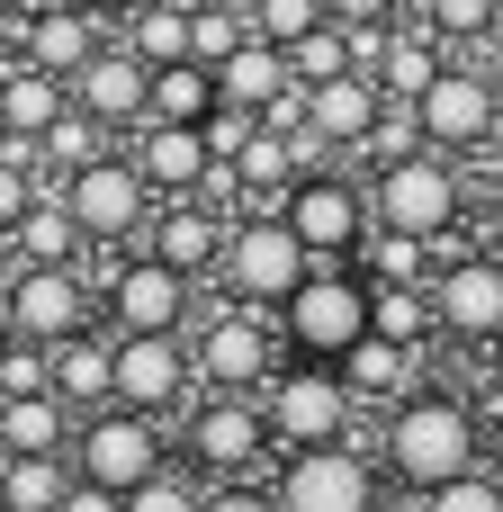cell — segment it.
Returning a JSON list of instances; mask_svg holds the SVG:
<instances>
[{"label": "cell", "instance_id": "obj_1", "mask_svg": "<svg viewBox=\"0 0 503 512\" xmlns=\"http://www.w3.org/2000/svg\"><path fill=\"white\" fill-rule=\"evenodd\" d=\"M387 468H396L414 495L441 486V477H459V468H477V414H468L459 396H441V387L405 396L396 423H387Z\"/></svg>", "mask_w": 503, "mask_h": 512}, {"label": "cell", "instance_id": "obj_12", "mask_svg": "<svg viewBox=\"0 0 503 512\" xmlns=\"http://www.w3.org/2000/svg\"><path fill=\"white\" fill-rule=\"evenodd\" d=\"M126 162L153 180V198H198L207 171H216V144H207V126H189V117H144L135 144H126Z\"/></svg>", "mask_w": 503, "mask_h": 512}, {"label": "cell", "instance_id": "obj_15", "mask_svg": "<svg viewBox=\"0 0 503 512\" xmlns=\"http://www.w3.org/2000/svg\"><path fill=\"white\" fill-rule=\"evenodd\" d=\"M189 396V351H180V333H117V405H135V414H171Z\"/></svg>", "mask_w": 503, "mask_h": 512}, {"label": "cell", "instance_id": "obj_51", "mask_svg": "<svg viewBox=\"0 0 503 512\" xmlns=\"http://www.w3.org/2000/svg\"><path fill=\"white\" fill-rule=\"evenodd\" d=\"M495 135H503V117H495Z\"/></svg>", "mask_w": 503, "mask_h": 512}, {"label": "cell", "instance_id": "obj_18", "mask_svg": "<svg viewBox=\"0 0 503 512\" xmlns=\"http://www.w3.org/2000/svg\"><path fill=\"white\" fill-rule=\"evenodd\" d=\"M432 306H441V333L450 342H503V261L468 252L432 279Z\"/></svg>", "mask_w": 503, "mask_h": 512}, {"label": "cell", "instance_id": "obj_35", "mask_svg": "<svg viewBox=\"0 0 503 512\" xmlns=\"http://www.w3.org/2000/svg\"><path fill=\"white\" fill-rule=\"evenodd\" d=\"M243 36H252V18H234V9H189V54H198V63L234 54Z\"/></svg>", "mask_w": 503, "mask_h": 512}, {"label": "cell", "instance_id": "obj_52", "mask_svg": "<svg viewBox=\"0 0 503 512\" xmlns=\"http://www.w3.org/2000/svg\"><path fill=\"white\" fill-rule=\"evenodd\" d=\"M495 477H503V468H495Z\"/></svg>", "mask_w": 503, "mask_h": 512}, {"label": "cell", "instance_id": "obj_42", "mask_svg": "<svg viewBox=\"0 0 503 512\" xmlns=\"http://www.w3.org/2000/svg\"><path fill=\"white\" fill-rule=\"evenodd\" d=\"M207 512H279V486H225L207 495Z\"/></svg>", "mask_w": 503, "mask_h": 512}, {"label": "cell", "instance_id": "obj_26", "mask_svg": "<svg viewBox=\"0 0 503 512\" xmlns=\"http://www.w3.org/2000/svg\"><path fill=\"white\" fill-rule=\"evenodd\" d=\"M63 441H72V405L54 387L0 396V450H63Z\"/></svg>", "mask_w": 503, "mask_h": 512}, {"label": "cell", "instance_id": "obj_22", "mask_svg": "<svg viewBox=\"0 0 503 512\" xmlns=\"http://www.w3.org/2000/svg\"><path fill=\"white\" fill-rule=\"evenodd\" d=\"M153 252L180 261L189 279L198 270H225V216H216V198H180L171 216H153Z\"/></svg>", "mask_w": 503, "mask_h": 512}, {"label": "cell", "instance_id": "obj_48", "mask_svg": "<svg viewBox=\"0 0 503 512\" xmlns=\"http://www.w3.org/2000/svg\"><path fill=\"white\" fill-rule=\"evenodd\" d=\"M81 9H90V18H108V9H135V0H81Z\"/></svg>", "mask_w": 503, "mask_h": 512}, {"label": "cell", "instance_id": "obj_10", "mask_svg": "<svg viewBox=\"0 0 503 512\" xmlns=\"http://www.w3.org/2000/svg\"><path fill=\"white\" fill-rule=\"evenodd\" d=\"M153 468H162V432H153V414H135V405H99V414L81 423V477L135 495Z\"/></svg>", "mask_w": 503, "mask_h": 512}, {"label": "cell", "instance_id": "obj_27", "mask_svg": "<svg viewBox=\"0 0 503 512\" xmlns=\"http://www.w3.org/2000/svg\"><path fill=\"white\" fill-rule=\"evenodd\" d=\"M441 45H450V36H441L432 18H423V27H396V36H387V63H378V81H387V99H423V90H432V72L450 63Z\"/></svg>", "mask_w": 503, "mask_h": 512}, {"label": "cell", "instance_id": "obj_49", "mask_svg": "<svg viewBox=\"0 0 503 512\" xmlns=\"http://www.w3.org/2000/svg\"><path fill=\"white\" fill-rule=\"evenodd\" d=\"M495 234H503V189H495Z\"/></svg>", "mask_w": 503, "mask_h": 512}, {"label": "cell", "instance_id": "obj_33", "mask_svg": "<svg viewBox=\"0 0 503 512\" xmlns=\"http://www.w3.org/2000/svg\"><path fill=\"white\" fill-rule=\"evenodd\" d=\"M99 153H108V126L72 99V108L45 126V171H81V162H99Z\"/></svg>", "mask_w": 503, "mask_h": 512}, {"label": "cell", "instance_id": "obj_19", "mask_svg": "<svg viewBox=\"0 0 503 512\" xmlns=\"http://www.w3.org/2000/svg\"><path fill=\"white\" fill-rule=\"evenodd\" d=\"M378 108H387V81L378 72H333V81L306 90V135L315 144H369Z\"/></svg>", "mask_w": 503, "mask_h": 512}, {"label": "cell", "instance_id": "obj_47", "mask_svg": "<svg viewBox=\"0 0 503 512\" xmlns=\"http://www.w3.org/2000/svg\"><path fill=\"white\" fill-rule=\"evenodd\" d=\"M18 333V306H9V279H0V342Z\"/></svg>", "mask_w": 503, "mask_h": 512}, {"label": "cell", "instance_id": "obj_36", "mask_svg": "<svg viewBox=\"0 0 503 512\" xmlns=\"http://www.w3.org/2000/svg\"><path fill=\"white\" fill-rule=\"evenodd\" d=\"M324 18H333L324 0H252V27H261V36H279V45H297V36H306V27H324Z\"/></svg>", "mask_w": 503, "mask_h": 512}, {"label": "cell", "instance_id": "obj_23", "mask_svg": "<svg viewBox=\"0 0 503 512\" xmlns=\"http://www.w3.org/2000/svg\"><path fill=\"white\" fill-rule=\"evenodd\" d=\"M18 54L72 81V72L99 54V36H90V9H81V0H54V9H36V18H27V36H18Z\"/></svg>", "mask_w": 503, "mask_h": 512}, {"label": "cell", "instance_id": "obj_17", "mask_svg": "<svg viewBox=\"0 0 503 512\" xmlns=\"http://www.w3.org/2000/svg\"><path fill=\"white\" fill-rule=\"evenodd\" d=\"M270 369H279V342H270V324H261V306H243V315H216L207 333H198V378L207 387H270Z\"/></svg>", "mask_w": 503, "mask_h": 512}, {"label": "cell", "instance_id": "obj_50", "mask_svg": "<svg viewBox=\"0 0 503 512\" xmlns=\"http://www.w3.org/2000/svg\"><path fill=\"white\" fill-rule=\"evenodd\" d=\"M0 9H18V0H0Z\"/></svg>", "mask_w": 503, "mask_h": 512}, {"label": "cell", "instance_id": "obj_14", "mask_svg": "<svg viewBox=\"0 0 503 512\" xmlns=\"http://www.w3.org/2000/svg\"><path fill=\"white\" fill-rule=\"evenodd\" d=\"M72 99H81L99 126H126V135H135V126L153 117V63H144L135 45H99V54L72 72Z\"/></svg>", "mask_w": 503, "mask_h": 512}, {"label": "cell", "instance_id": "obj_32", "mask_svg": "<svg viewBox=\"0 0 503 512\" xmlns=\"http://www.w3.org/2000/svg\"><path fill=\"white\" fill-rule=\"evenodd\" d=\"M288 72L315 90V81H333V72H360V45H351V27L342 18H324V27H306L297 45H288Z\"/></svg>", "mask_w": 503, "mask_h": 512}, {"label": "cell", "instance_id": "obj_30", "mask_svg": "<svg viewBox=\"0 0 503 512\" xmlns=\"http://www.w3.org/2000/svg\"><path fill=\"white\" fill-rule=\"evenodd\" d=\"M72 243H81V225H72L63 189H45V180H36V207L18 216V252H27V261H72Z\"/></svg>", "mask_w": 503, "mask_h": 512}, {"label": "cell", "instance_id": "obj_46", "mask_svg": "<svg viewBox=\"0 0 503 512\" xmlns=\"http://www.w3.org/2000/svg\"><path fill=\"white\" fill-rule=\"evenodd\" d=\"M477 54H495V63H503V0H495V27L477 36Z\"/></svg>", "mask_w": 503, "mask_h": 512}, {"label": "cell", "instance_id": "obj_38", "mask_svg": "<svg viewBox=\"0 0 503 512\" xmlns=\"http://www.w3.org/2000/svg\"><path fill=\"white\" fill-rule=\"evenodd\" d=\"M126 512H207V495L189 486V477H171V468H153L135 495H126Z\"/></svg>", "mask_w": 503, "mask_h": 512}, {"label": "cell", "instance_id": "obj_37", "mask_svg": "<svg viewBox=\"0 0 503 512\" xmlns=\"http://www.w3.org/2000/svg\"><path fill=\"white\" fill-rule=\"evenodd\" d=\"M423 18H432L450 45H477V36L495 27V0H423Z\"/></svg>", "mask_w": 503, "mask_h": 512}, {"label": "cell", "instance_id": "obj_43", "mask_svg": "<svg viewBox=\"0 0 503 512\" xmlns=\"http://www.w3.org/2000/svg\"><path fill=\"white\" fill-rule=\"evenodd\" d=\"M324 9H333V18H342V27H369V18H396V9H405V0H324Z\"/></svg>", "mask_w": 503, "mask_h": 512}, {"label": "cell", "instance_id": "obj_41", "mask_svg": "<svg viewBox=\"0 0 503 512\" xmlns=\"http://www.w3.org/2000/svg\"><path fill=\"white\" fill-rule=\"evenodd\" d=\"M63 512H126V495H117V486H99V477H72Z\"/></svg>", "mask_w": 503, "mask_h": 512}, {"label": "cell", "instance_id": "obj_3", "mask_svg": "<svg viewBox=\"0 0 503 512\" xmlns=\"http://www.w3.org/2000/svg\"><path fill=\"white\" fill-rule=\"evenodd\" d=\"M279 333H288L297 351H315V360H342V351L369 333V288H360L342 261H315V270L288 288V306H279Z\"/></svg>", "mask_w": 503, "mask_h": 512}, {"label": "cell", "instance_id": "obj_4", "mask_svg": "<svg viewBox=\"0 0 503 512\" xmlns=\"http://www.w3.org/2000/svg\"><path fill=\"white\" fill-rule=\"evenodd\" d=\"M63 207L81 225V243H135L153 225V180L126 162V153H99L81 171H63Z\"/></svg>", "mask_w": 503, "mask_h": 512}, {"label": "cell", "instance_id": "obj_13", "mask_svg": "<svg viewBox=\"0 0 503 512\" xmlns=\"http://www.w3.org/2000/svg\"><path fill=\"white\" fill-rule=\"evenodd\" d=\"M108 315H117V333H180V324H189V270L162 261V252L117 261V279H108Z\"/></svg>", "mask_w": 503, "mask_h": 512}, {"label": "cell", "instance_id": "obj_5", "mask_svg": "<svg viewBox=\"0 0 503 512\" xmlns=\"http://www.w3.org/2000/svg\"><path fill=\"white\" fill-rule=\"evenodd\" d=\"M306 270H315V252L297 243L288 216H252V225L225 234V288H234L243 306H288V288H297Z\"/></svg>", "mask_w": 503, "mask_h": 512}, {"label": "cell", "instance_id": "obj_20", "mask_svg": "<svg viewBox=\"0 0 503 512\" xmlns=\"http://www.w3.org/2000/svg\"><path fill=\"white\" fill-rule=\"evenodd\" d=\"M54 396L72 405V414H99V405H117V342L108 333H63L54 342Z\"/></svg>", "mask_w": 503, "mask_h": 512}, {"label": "cell", "instance_id": "obj_16", "mask_svg": "<svg viewBox=\"0 0 503 512\" xmlns=\"http://www.w3.org/2000/svg\"><path fill=\"white\" fill-rule=\"evenodd\" d=\"M9 306H18V333H27V342H63V333L90 324V288H81L72 261H27V270L9 279Z\"/></svg>", "mask_w": 503, "mask_h": 512}, {"label": "cell", "instance_id": "obj_9", "mask_svg": "<svg viewBox=\"0 0 503 512\" xmlns=\"http://www.w3.org/2000/svg\"><path fill=\"white\" fill-rule=\"evenodd\" d=\"M270 405H243V387H216L198 414H189V459L207 468V477H243V468H261L270 459Z\"/></svg>", "mask_w": 503, "mask_h": 512}, {"label": "cell", "instance_id": "obj_25", "mask_svg": "<svg viewBox=\"0 0 503 512\" xmlns=\"http://www.w3.org/2000/svg\"><path fill=\"white\" fill-rule=\"evenodd\" d=\"M63 108H72V81H63V72H45V63H9V72H0V126L45 135Z\"/></svg>", "mask_w": 503, "mask_h": 512}, {"label": "cell", "instance_id": "obj_11", "mask_svg": "<svg viewBox=\"0 0 503 512\" xmlns=\"http://www.w3.org/2000/svg\"><path fill=\"white\" fill-rule=\"evenodd\" d=\"M414 108H423V135H432L441 153H477V144L495 135V117H503V90L486 72H468V63H441Z\"/></svg>", "mask_w": 503, "mask_h": 512}, {"label": "cell", "instance_id": "obj_40", "mask_svg": "<svg viewBox=\"0 0 503 512\" xmlns=\"http://www.w3.org/2000/svg\"><path fill=\"white\" fill-rule=\"evenodd\" d=\"M36 207V171H18V162H0V225H18Z\"/></svg>", "mask_w": 503, "mask_h": 512}, {"label": "cell", "instance_id": "obj_29", "mask_svg": "<svg viewBox=\"0 0 503 512\" xmlns=\"http://www.w3.org/2000/svg\"><path fill=\"white\" fill-rule=\"evenodd\" d=\"M207 108H216V63H198V54L153 63V117H189V126H207Z\"/></svg>", "mask_w": 503, "mask_h": 512}, {"label": "cell", "instance_id": "obj_31", "mask_svg": "<svg viewBox=\"0 0 503 512\" xmlns=\"http://www.w3.org/2000/svg\"><path fill=\"white\" fill-rule=\"evenodd\" d=\"M126 45H135L144 63H180V54H189V9H180V0H135V9H126Z\"/></svg>", "mask_w": 503, "mask_h": 512}, {"label": "cell", "instance_id": "obj_6", "mask_svg": "<svg viewBox=\"0 0 503 512\" xmlns=\"http://www.w3.org/2000/svg\"><path fill=\"white\" fill-rule=\"evenodd\" d=\"M279 512H378V477L351 441H315V450H288L279 468Z\"/></svg>", "mask_w": 503, "mask_h": 512}, {"label": "cell", "instance_id": "obj_39", "mask_svg": "<svg viewBox=\"0 0 503 512\" xmlns=\"http://www.w3.org/2000/svg\"><path fill=\"white\" fill-rule=\"evenodd\" d=\"M252 135H261V108H234V99H216V108H207V144H216V162H234Z\"/></svg>", "mask_w": 503, "mask_h": 512}, {"label": "cell", "instance_id": "obj_7", "mask_svg": "<svg viewBox=\"0 0 503 512\" xmlns=\"http://www.w3.org/2000/svg\"><path fill=\"white\" fill-rule=\"evenodd\" d=\"M288 225H297V243L315 252V261H351L360 252V234H369V189L360 180H342V171H306L297 189H288V207H279Z\"/></svg>", "mask_w": 503, "mask_h": 512}, {"label": "cell", "instance_id": "obj_34", "mask_svg": "<svg viewBox=\"0 0 503 512\" xmlns=\"http://www.w3.org/2000/svg\"><path fill=\"white\" fill-rule=\"evenodd\" d=\"M423 512H503V477H477V468H459V477L423 486Z\"/></svg>", "mask_w": 503, "mask_h": 512}, {"label": "cell", "instance_id": "obj_2", "mask_svg": "<svg viewBox=\"0 0 503 512\" xmlns=\"http://www.w3.org/2000/svg\"><path fill=\"white\" fill-rule=\"evenodd\" d=\"M459 171H450V153L441 144H423V153H396V162H378V180H369V216L378 225H396V234H441V225H459Z\"/></svg>", "mask_w": 503, "mask_h": 512}, {"label": "cell", "instance_id": "obj_28", "mask_svg": "<svg viewBox=\"0 0 503 512\" xmlns=\"http://www.w3.org/2000/svg\"><path fill=\"white\" fill-rule=\"evenodd\" d=\"M405 369H414V342H387L378 324L342 351V378H351V396L360 405H378V396H405Z\"/></svg>", "mask_w": 503, "mask_h": 512}, {"label": "cell", "instance_id": "obj_45", "mask_svg": "<svg viewBox=\"0 0 503 512\" xmlns=\"http://www.w3.org/2000/svg\"><path fill=\"white\" fill-rule=\"evenodd\" d=\"M486 405L503 414V342H495V360H486Z\"/></svg>", "mask_w": 503, "mask_h": 512}, {"label": "cell", "instance_id": "obj_44", "mask_svg": "<svg viewBox=\"0 0 503 512\" xmlns=\"http://www.w3.org/2000/svg\"><path fill=\"white\" fill-rule=\"evenodd\" d=\"M27 270V252H18V225H0V279H18Z\"/></svg>", "mask_w": 503, "mask_h": 512}, {"label": "cell", "instance_id": "obj_8", "mask_svg": "<svg viewBox=\"0 0 503 512\" xmlns=\"http://www.w3.org/2000/svg\"><path fill=\"white\" fill-rule=\"evenodd\" d=\"M351 414H360V396H351V378L342 369H288L279 387H270V432H279V450H315V441H342L351 432Z\"/></svg>", "mask_w": 503, "mask_h": 512}, {"label": "cell", "instance_id": "obj_21", "mask_svg": "<svg viewBox=\"0 0 503 512\" xmlns=\"http://www.w3.org/2000/svg\"><path fill=\"white\" fill-rule=\"evenodd\" d=\"M279 90H297V72H288V45L279 36H243L234 54H216V99H234V108H270Z\"/></svg>", "mask_w": 503, "mask_h": 512}, {"label": "cell", "instance_id": "obj_24", "mask_svg": "<svg viewBox=\"0 0 503 512\" xmlns=\"http://www.w3.org/2000/svg\"><path fill=\"white\" fill-rule=\"evenodd\" d=\"M72 468L63 450H0V512H63Z\"/></svg>", "mask_w": 503, "mask_h": 512}]
</instances>
